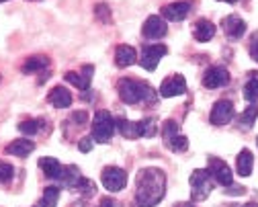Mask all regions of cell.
Here are the masks:
<instances>
[{
  "label": "cell",
  "instance_id": "1",
  "mask_svg": "<svg viewBox=\"0 0 258 207\" xmlns=\"http://www.w3.org/2000/svg\"><path fill=\"white\" fill-rule=\"evenodd\" d=\"M136 185V207H156L166 195V175L154 166L140 170Z\"/></svg>",
  "mask_w": 258,
  "mask_h": 207
},
{
  "label": "cell",
  "instance_id": "2",
  "mask_svg": "<svg viewBox=\"0 0 258 207\" xmlns=\"http://www.w3.org/2000/svg\"><path fill=\"white\" fill-rule=\"evenodd\" d=\"M117 92L125 105H138L142 100L154 98V90L150 88V84L142 80H134V78H121L117 82Z\"/></svg>",
  "mask_w": 258,
  "mask_h": 207
},
{
  "label": "cell",
  "instance_id": "3",
  "mask_svg": "<svg viewBox=\"0 0 258 207\" xmlns=\"http://www.w3.org/2000/svg\"><path fill=\"white\" fill-rule=\"evenodd\" d=\"M115 129H117V119L109 111L101 109V111L94 113V119H92V125H90V131H92L90 137H92L94 142L109 144L113 133H115Z\"/></svg>",
  "mask_w": 258,
  "mask_h": 207
},
{
  "label": "cell",
  "instance_id": "4",
  "mask_svg": "<svg viewBox=\"0 0 258 207\" xmlns=\"http://www.w3.org/2000/svg\"><path fill=\"white\" fill-rule=\"evenodd\" d=\"M213 177H211V172L207 168H197V170H192V175L188 179L190 183V199L192 201H203L209 197L211 189H213Z\"/></svg>",
  "mask_w": 258,
  "mask_h": 207
},
{
  "label": "cell",
  "instance_id": "5",
  "mask_svg": "<svg viewBox=\"0 0 258 207\" xmlns=\"http://www.w3.org/2000/svg\"><path fill=\"white\" fill-rule=\"evenodd\" d=\"M101 181H103V187L107 191L117 193V191L125 189V185H127V172L119 166H107V168H103Z\"/></svg>",
  "mask_w": 258,
  "mask_h": 207
},
{
  "label": "cell",
  "instance_id": "6",
  "mask_svg": "<svg viewBox=\"0 0 258 207\" xmlns=\"http://www.w3.org/2000/svg\"><path fill=\"white\" fill-rule=\"evenodd\" d=\"M207 170L211 172V177H213L215 183H219V185H223V187H232V185H234L232 168L225 164L223 160H219V158H215V156L207 158Z\"/></svg>",
  "mask_w": 258,
  "mask_h": 207
},
{
  "label": "cell",
  "instance_id": "7",
  "mask_svg": "<svg viewBox=\"0 0 258 207\" xmlns=\"http://www.w3.org/2000/svg\"><path fill=\"white\" fill-rule=\"evenodd\" d=\"M166 45H144L142 47V60H140V64H142V68H146L148 72H154L156 70V66H158V62H160V58H164L166 56Z\"/></svg>",
  "mask_w": 258,
  "mask_h": 207
},
{
  "label": "cell",
  "instance_id": "8",
  "mask_svg": "<svg viewBox=\"0 0 258 207\" xmlns=\"http://www.w3.org/2000/svg\"><path fill=\"white\" fill-rule=\"evenodd\" d=\"M232 117H234V102L225 100V98L215 102L213 109H211V115H209L213 125H225V123L232 121Z\"/></svg>",
  "mask_w": 258,
  "mask_h": 207
},
{
  "label": "cell",
  "instance_id": "9",
  "mask_svg": "<svg viewBox=\"0 0 258 207\" xmlns=\"http://www.w3.org/2000/svg\"><path fill=\"white\" fill-rule=\"evenodd\" d=\"M230 82V72L223 66H211L203 76V86L205 88H221Z\"/></svg>",
  "mask_w": 258,
  "mask_h": 207
},
{
  "label": "cell",
  "instance_id": "10",
  "mask_svg": "<svg viewBox=\"0 0 258 207\" xmlns=\"http://www.w3.org/2000/svg\"><path fill=\"white\" fill-rule=\"evenodd\" d=\"M166 21L162 17H158V15H152L146 19L144 27H142V33H144V37L148 39H160V37H164L166 35Z\"/></svg>",
  "mask_w": 258,
  "mask_h": 207
},
{
  "label": "cell",
  "instance_id": "11",
  "mask_svg": "<svg viewBox=\"0 0 258 207\" xmlns=\"http://www.w3.org/2000/svg\"><path fill=\"white\" fill-rule=\"evenodd\" d=\"M186 92V80L184 76L180 74H174V76H168L162 86H160V96L164 98H170V96H178V94H184Z\"/></svg>",
  "mask_w": 258,
  "mask_h": 207
},
{
  "label": "cell",
  "instance_id": "12",
  "mask_svg": "<svg viewBox=\"0 0 258 207\" xmlns=\"http://www.w3.org/2000/svg\"><path fill=\"white\" fill-rule=\"evenodd\" d=\"M221 27L225 31V35H228L230 39H240L244 33H246V23L238 17V15H230V17H225L221 21Z\"/></svg>",
  "mask_w": 258,
  "mask_h": 207
},
{
  "label": "cell",
  "instance_id": "13",
  "mask_svg": "<svg viewBox=\"0 0 258 207\" xmlns=\"http://www.w3.org/2000/svg\"><path fill=\"white\" fill-rule=\"evenodd\" d=\"M192 5L186 3V0H182V3H170L162 9V19H168V21H182L188 17Z\"/></svg>",
  "mask_w": 258,
  "mask_h": 207
},
{
  "label": "cell",
  "instance_id": "14",
  "mask_svg": "<svg viewBox=\"0 0 258 207\" xmlns=\"http://www.w3.org/2000/svg\"><path fill=\"white\" fill-rule=\"evenodd\" d=\"M92 72H94L92 66H84L80 72H68L66 80L70 84H74L78 90H88L90 88V80H92Z\"/></svg>",
  "mask_w": 258,
  "mask_h": 207
},
{
  "label": "cell",
  "instance_id": "15",
  "mask_svg": "<svg viewBox=\"0 0 258 207\" xmlns=\"http://www.w3.org/2000/svg\"><path fill=\"white\" fill-rule=\"evenodd\" d=\"M117 129L123 137H129V140H136V137H144L142 131V121H129L125 117L117 119Z\"/></svg>",
  "mask_w": 258,
  "mask_h": 207
},
{
  "label": "cell",
  "instance_id": "16",
  "mask_svg": "<svg viewBox=\"0 0 258 207\" xmlns=\"http://www.w3.org/2000/svg\"><path fill=\"white\" fill-rule=\"evenodd\" d=\"M47 100L51 102L55 109H66V107L72 105V94L68 92V88L55 86V88H51V92L47 94Z\"/></svg>",
  "mask_w": 258,
  "mask_h": 207
},
{
  "label": "cell",
  "instance_id": "17",
  "mask_svg": "<svg viewBox=\"0 0 258 207\" xmlns=\"http://www.w3.org/2000/svg\"><path fill=\"white\" fill-rule=\"evenodd\" d=\"M33 150H35V144L31 142V140H27V137H21V140H13L7 146L5 152L11 154V156H17V158H25V156H29Z\"/></svg>",
  "mask_w": 258,
  "mask_h": 207
},
{
  "label": "cell",
  "instance_id": "18",
  "mask_svg": "<svg viewBox=\"0 0 258 207\" xmlns=\"http://www.w3.org/2000/svg\"><path fill=\"white\" fill-rule=\"evenodd\" d=\"M192 35H195L197 41H209L213 35H215V25L209 21V19H199L192 27Z\"/></svg>",
  "mask_w": 258,
  "mask_h": 207
},
{
  "label": "cell",
  "instance_id": "19",
  "mask_svg": "<svg viewBox=\"0 0 258 207\" xmlns=\"http://www.w3.org/2000/svg\"><path fill=\"white\" fill-rule=\"evenodd\" d=\"M138 60V54L132 45H119L115 51V64L119 68H127V66H134Z\"/></svg>",
  "mask_w": 258,
  "mask_h": 207
},
{
  "label": "cell",
  "instance_id": "20",
  "mask_svg": "<svg viewBox=\"0 0 258 207\" xmlns=\"http://www.w3.org/2000/svg\"><path fill=\"white\" fill-rule=\"evenodd\" d=\"M39 168L45 172V177H47V179H53V181H57L59 172H61V164H59L55 158H51V156H43V158H39Z\"/></svg>",
  "mask_w": 258,
  "mask_h": 207
},
{
  "label": "cell",
  "instance_id": "21",
  "mask_svg": "<svg viewBox=\"0 0 258 207\" xmlns=\"http://www.w3.org/2000/svg\"><path fill=\"white\" fill-rule=\"evenodd\" d=\"M252 164H254L252 152L244 148V150H242V152L238 154V162H236L238 175H240V177H250V175H252Z\"/></svg>",
  "mask_w": 258,
  "mask_h": 207
},
{
  "label": "cell",
  "instance_id": "22",
  "mask_svg": "<svg viewBox=\"0 0 258 207\" xmlns=\"http://www.w3.org/2000/svg\"><path fill=\"white\" fill-rule=\"evenodd\" d=\"M49 66V60L45 56H35V58H29L25 64H23V74H31V72H37V70H43V68Z\"/></svg>",
  "mask_w": 258,
  "mask_h": 207
},
{
  "label": "cell",
  "instance_id": "23",
  "mask_svg": "<svg viewBox=\"0 0 258 207\" xmlns=\"http://www.w3.org/2000/svg\"><path fill=\"white\" fill-rule=\"evenodd\" d=\"M57 199H59V189L57 187H45L41 201H39V207H55Z\"/></svg>",
  "mask_w": 258,
  "mask_h": 207
},
{
  "label": "cell",
  "instance_id": "24",
  "mask_svg": "<svg viewBox=\"0 0 258 207\" xmlns=\"http://www.w3.org/2000/svg\"><path fill=\"white\" fill-rule=\"evenodd\" d=\"M256 117H258V105H250V107L242 113V117H240V125L248 129V127H252V125H254Z\"/></svg>",
  "mask_w": 258,
  "mask_h": 207
},
{
  "label": "cell",
  "instance_id": "25",
  "mask_svg": "<svg viewBox=\"0 0 258 207\" xmlns=\"http://www.w3.org/2000/svg\"><path fill=\"white\" fill-rule=\"evenodd\" d=\"M39 119H25L19 123V131L25 133V135H35L39 131Z\"/></svg>",
  "mask_w": 258,
  "mask_h": 207
},
{
  "label": "cell",
  "instance_id": "26",
  "mask_svg": "<svg viewBox=\"0 0 258 207\" xmlns=\"http://www.w3.org/2000/svg\"><path fill=\"white\" fill-rule=\"evenodd\" d=\"M244 98L250 100V102H256L258 100V80L256 78H250L244 86Z\"/></svg>",
  "mask_w": 258,
  "mask_h": 207
},
{
  "label": "cell",
  "instance_id": "27",
  "mask_svg": "<svg viewBox=\"0 0 258 207\" xmlns=\"http://www.w3.org/2000/svg\"><path fill=\"white\" fill-rule=\"evenodd\" d=\"M166 146H168L172 152H184V150L188 148V140H186L184 135H180V133H178V135H174V137H172V140H168V142H166Z\"/></svg>",
  "mask_w": 258,
  "mask_h": 207
},
{
  "label": "cell",
  "instance_id": "28",
  "mask_svg": "<svg viewBox=\"0 0 258 207\" xmlns=\"http://www.w3.org/2000/svg\"><path fill=\"white\" fill-rule=\"evenodd\" d=\"M174 135H178V123H176L174 119L164 121V125H162V137H164V142L172 140Z\"/></svg>",
  "mask_w": 258,
  "mask_h": 207
},
{
  "label": "cell",
  "instance_id": "29",
  "mask_svg": "<svg viewBox=\"0 0 258 207\" xmlns=\"http://www.w3.org/2000/svg\"><path fill=\"white\" fill-rule=\"evenodd\" d=\"M13 177H15V168H13V164H9V162H0V185H5V183H9V181H13Z\"/></svg>",
  "mask_w": 258,
  "mask_h": 207
},
{
  "label": "cell",
  "instance_id": "30",
  "mask_svg": "<svg viewBox=\"0 0 258 207\" xmlns=\"http://www.w3.org/2000/svg\"><path fill=\"white\" fill-rule=\"evenodd\" d=\"M94 17L101 19L103 23H109V21H111V11H109V7H107V5H96V7H94Z\"/></svg>",
  "mask_w": 258,
  "mask_h": 207
},
{
  "label": "cell",
  "instance_id": "31",
  "mask_svg": "<svg viewBox=\"0 0 258 207\" xmlns=\"http://www.w3.org/2000/svg\"><path fill=\"white\" fill-rule=\"evenodd\" d=\"M92 146H94L92 137H82V140L78 142V150H80V152H84V154H86V152H90V150H92Z\"/></svg>",
  "mask_w": 258,
  "mask_h": 207
},
{
  "label": "cell",
  "instance_id": "32",
  "mask_svg": "<svg viewBox=\"0 0 258 207\" xmlns=\"http://www.w3.org/2000/svg\"><path fill=\"white\" fill-rule=\"evenodd\" d=\"M99 207H121V203L117 199H113V197H103Z\"/></svg>",
  "mask_w": 258,
  "mask_h": 207
},
{
  "label": "cell",
  "instance_id": "33",
  "mask_svg": "<svg viewBox=\"0 0 258 207\" xmlns=\"http://www.w3.org/2000/svg\"><path fill=\"white\" fill-rule=\"evenodd\" d=\"M72 119H74L76 123H86V119H88V115H86L84 111H76V113H72Z\"/></svg>",
  "mask_w": 258,
  "mask_h": 207
},
{
  "label": "cell",
  "instance_id": "34",
  "mask_svg": "<svg viewBox=\"0 0 258 207\" xmlns=\"http://www.w3.org/2000/svg\"><path fill=\"white\" fill-rule=\"evenodd\" d=\"M250 56H252L254 62H258V39H252V43H250Z\"/></svg>",
  "mask_w": 258,
  "mask_h": 207
},
{
  "label": "cell",
  "instance_id": "35",
  "mask_svg": "<svg viewBox=\"0 0 258 207\" xmlns=\"http://www.w3.org/2000/svg\"><path fill=\"white\" fill-rule=\"evenodd\" d=\"M176 207H195V205H192V203H178Z\"/></svg>",
  "mask_w": 258,
  "mask_h": 207
},
{
  "label": "cell",
  "instance_id": "36",
  "mask_svg": "<svg viewBox=\"0 0 258 207\" xmlns=\"http://www.w3.org/2000/svg\"><path fill=\"white\" fill-rule=\"evenodd\" d=\"M221 3H230V5H234V3H238V0H221Z\"/></svg>",
  "mask_w": 258,
  "mask_h": 207
},
{
  "label": "cell",
  "instance_id": "37",
  "mask_svg": "<svg viewBox=\"0 0 258 207\" xmlns=\"http://www.w3.org/2000/svg\"><path fill=\"white\" fill-rule=\"evenodd\" d=\"M244 207H258L256 203H248V205H244Z\"/></svg>",
  "mask_w": 258,
  "mask_h": 207
},
{
  "label": "cell",
  "instance_id": "38",
  "mask_svg": "<svg viewBox=\"0 0 258 207\" xmlns=\"http://www.w3.org/2000/svg\"><path fill=\"white\" fill-rule=\"evenodd\" d=\"M0 3H7V0H0Z\"/></svg>",
  "mask_w": 258,
  "mask_h": 207
},
{
  "label": "cell",
  "instance_id": "39",
  "mask_svg": "<svg viewBox=\"0 0 258 207\" xmlns=\"http://www.w3.org/2000/svg\"><path fill=\"white\" fill-rule=\"evenodd\" d=\"M256 142H258V140H256Z\"/></svg>",
  "mask_w": 258,
  "mask_h": 207
}]
</instances>
